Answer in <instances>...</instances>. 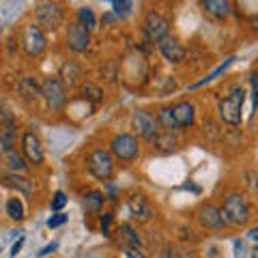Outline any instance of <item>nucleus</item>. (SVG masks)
Returning a JSON list of instances; mask_svg holds the SVG:
<instances>
[{
    "label": "nucleus",
    "mask_w": 258,
    "mask_h": 258,
    "mask_svg": "<svg viewBox=\"0 0 258 258\" xmlns=\"http://www.w3.org/2000/svg\"><path fill=\"white\" fill-rule=\"evenodd\" d=\"M78 22L82 24V26H86L88 30H93L97 26V18L95 13L88 9V7H82V9H78Z\"/></svg>",
    "instance_id": "c756f323"
},
{
    "label": "nucleus",
    "mask_w": 258,
    "mask_h": 258,
    "mask_svg": "<svg viewBox=\"0 0 258 258\" xmlns=\"http://www.w3.org/2000/svg\"><path fill=\"white\" fill-rule=\"evenodd\" d=\"M249 258H258V243L252 249H249Z\"/></svg>",
    "instance_id": "a19ab883"
},
{
    "label": "nucleus",
    "mask_w": 258,
    "mask_h": 258,
    "mask_svg": "<svg viewBox=\"0 0 258 258\" xmlns=\"http://www.w3.org/2000/svg\"><path fill=\"white\" fill-rule=\"evenodd\" d=\"M110 224H112V213H103V217H101V232L103 235H110Z\"/></svg>",
    "instance_id": "c9c22d12"
},
{
    "label": "nucleus",
    "mask_w": 258,
    "mask_h": 258,
    "mask_svg": "<svg viewBox=\"0 0 258 258\" xmlns=\"http://www.w3.org/2000/svg\"><path fill=\"white\" fill-rule=\"evenodd\" d=\"M103 203H106V194L93 189V191H88L86 196H84V203L82 205H84V211L86 213H99Z\"/></svg>",
    "instance_id": "4be33fe9"
},
{
    "label": "nucleus",
    "mask_w": 258,
    "mask_h": 258,
    "mask_svg": "<svg viewBox=\"0 0 258 258\" xmlns=\"http://www.w3.org/2000/svg\"><path fill=\"white\" fill-rule=\"evenodd\" d=\"M0 185L3 187H9V189H15L20 194H32V181L28 176L24 174H18V172H9L0 179Z\"/></svg>",
    "instance_id": "2eb2a0df"
},
{
    "label": "nucleus",
    "mask_w": 258,
    "mask_h": 258,
    "mask_svg": "<svg viewBox=\"0 0 258 258\" xmlns=\"http://www.w3.org/2000/svg\"><path fill=\"white\" fill-rule=\"evenodd\" d=\"M127 209H129V213H132L134 220H138V222H149L151 220V205H149V200L142 196V194H132V196L127 198Z\"/></svg>",
    "instance_id": "ddd939ff"
},
{
    "label": "nucleus",
    "mask_w": 258,
    "mask_h": 258,
    "mask_svg": "<svg viewBox=\"0 0 258 258\" xmlns=\"http://www.w3.org/2000/svg\"><path fill=\"white\" fill-rule=\"evenodd\" d=\"M64 222H67V215H64V213H56V215H52L50 220H47V226H50V228H58V226H62Z\"/></svg>",
    "instance_id": "72a5a7b5"
},
{
    "label": "nucleus",
    "mask_w": 258,
    "mask_h": 258,
    "mask_svg": "<svg viewBox=\"0 0 258 258\" xmlns=\"http://www.w3.org/2000/svg\"><path fill=\"white\" fill-rule=\"evenodd\" d=\"M172 112H174V118H176V125L179 127H191L194 125V106L189 101L174 103Z\"/></svg>",
    "instance_id": "aec40b11"
},
{
    "label": "nucleus",
    "mask_w": 258,
    "mask_h": 258,
    "mask_svg": "<svg viewBox=\"0 0 258 258\" xmlns=\"http://www.w3.org/2000/svg\"><path fill=\"white\" fill-rule=\"evenodd\" d=\"M22 245H24V235H20V239L11 245V256H18V252L22 249Z\"/></svg>",
    "instance_id": "4c0bfd02"
},
{
    "label": "nucleus",
    "mask_w": 258,
    "mask_h": 258,
    "mask_svg": "<svg viewBox=\"0 0 258 258\" xmlns=\"http://www.w3.org/2000/svg\"><path fill=\"white\" fill-rule=\"evenodd\" d=\"M22 151H24V157H26L30 164H43V147H41V140H39L37 134L26 132L22 136Z\"/></svg>",
    "instance_id": "9b49d317"
},
{
    "label": "nucleus",
    "mask_w": 258,
    "mask_h": 258,
    "mask_svg": "<svg viewBox=\"0 0 258 258\" xmlns=\"http://www.w3.org/2000/svg\"><path fill=\"white\" fill-rule=\"evenodd\" d=\"M58 78H60V82L64 86H78L80 84V80H82V69H80V64H76L74 60H67L60 67L58 71Z\"/></svg>",
    "instance_id": "dca6fc26"
},
{
    "label": "nucleus",
    "mask_w": 258,
    "mask_h": 258,
    "mask_svg": "<svg viewBox=\"0 0 258 258\" xmlns=\"http://www.w3.org/2000/svg\"><path fill=\"white\" fill-rule=\"evenodd\" d=\"M247 256V247H245V241L237 239L235 241V258H245Z\"/></svg>",
    "instance_id": "f704fd0d"
},
{
    "label": "nucleus",
    "mask_w": 258,
    "mask_h": 258,
    "mask_svg": "<svg viewBox=\"0 0 258 258\" xmlns=\"http://www.w3.org/2000/svg\"><path fill=\"white\" fill-rule=\"evenodd\" d=\"M80 95H82L86 101H91V103H99L103 99V91L93 82H86V84L80 86Z\"/></svg>",
    "instance_id": "393cba45"
},
{
    "label": "nucleus",
    "mask_w": 258,
    "mask_h": 258,
    "mask_svg": "<svg viewBox=\"0 0 258 258\" xmlns=\"http://www.w3.org/2000/svg\"><path fill=\"white\" fill-rule=\"evenodd\" d=\"M247 237H249V239H254L256 243H258V226H254V228H249V230H247Z\"/></svg>",
    "instance_id": "ea45409f"
},
{
    "label": "nucleus",
    "mask_w": 258,
    "mask_h": 258,
    "mask_svg": "<svg viewBox=\"0 0 258 258\" xmlns=\"http://www.w3.org/2000/svg\"><path fill=\"white\" fill-rule=\"evenodd\" d=\"M112 7H114L116 18H127L134 9V0H112Z\"/></svg>",
    "instance_id": "7c9ffc66"
},
{
    "label": "nucleus",
    "mask_w": 258,
    "mask_h": 258,
    "mask_svg": "<svg viewBox=\"0 0 258 258\" xmlns=\"http://www.w3.org/2000/svg\"><path fill=\"white\" fill-rule=\"evenodd\" d=\"M118 232L125 237V241H127V245H129V247H138V249H140L142 241H140V235H138V232L134 230V226H132V224H120Z\"/></svg>",
    "instance_id": "cd10ccee"
},
{
    "label": "nucleus",
    "mask_w": 258,
    "mask_h": 258,
    "mask_svg": "<svg viewBox=\"0 0 258 258\" xmlns=\"http://www.w3.org/2000/svg\"><path fill=\"white\" fill-rule=\"evenodd\" d=\"M24 5V0H5L3 5H0V22H9L13 20L15 15L20 13Z\"/></svg>",
    "instance_id": "b1692460"
},
{
    "label": "nucleus",
    "mask_w": 258,
    "mask_h": 258,
    "mask_svg": "<svg viewBox=\"0 0 258 258\" xmlns=\"http://www.w3.org/2000/svg\"><path fill=\"white\" fill-rule=\"evenodd\" d=\"M222 215H224V222L226 224H232V226H243L249 222V215H252V209H249V203L243 194H237L232 191L224 198V205H222Z\"/></svg>",
    "instance_id": "f03ea898"
},
{
    "label": "nucleus",
    "mask_w": 258,
    "mask_h": 258,
    "mask_svg": "<svg viewBox=\"0 0 258 258\" xmlns=\"http://www.w3.org/2000/svg\"><path fill=\"white\" fill-rule=\"evenodd\" d=\"M200 5H203V9L207 13H211L213 18H217V20H224V18H228V15L232 13L230 0H200Z\"/></svg>",
    "instance_id": "a211bd4d"
},
{
    "label": "nucleus",
    "mask_w": 258,
    "mask_h": 258,
    "mask_svg": "<svg viewBox=\"0 0 258 258\" xmlns=\"http://www.w3.org/2000/svg\"><path fill=\"white\" fill-rule=\"evenodd\" d=\"M168 30H170V22H168L164 15L151 11L147 18H144V35H147L149 41L159 43L161 39L168 35Z\"/></svg>",
    "instance_id": "9d476101"
},
{
    "label": "nucleus",
    "mask_w": 258,
    "mask_h": 258,
    "mask_svg": "<svg viewBox=\"0 0 258 258\" xmlns=\"http://www.w3.org/2000/svg\"><path fill=\"white\" fill-rule=\"evenodd\" d=\"M5 166L9 168L11 172H18V174H24L28 170V164L18 151H7L5 153Z\"/></svg>",
    "instance_id": "412c9836"
},
{
    "label": "nucleus",
    "mask_w": 258,
    "mask_h": 258,
    "mask_svg": "<svg viewBox=\"0 0 258 258\" xmlns=\"http://www.w3.org/2000/svg\"><path fill=\"white\" fill-rule=\"evenodd\" d=\"M110 151H112V157H116L120 161H134L140 155V144H138V138L132 134H118L112 138Z\"/></svg>",
    "instance_id": "0eeeda50"
},
{
    "label": "nucleus",
    "mask_w": 258,
    "mask_h": 258,
    "mask_svg": "<svg viewBox=\"0 0 258 258\" xmlns=\"http://www.w3.org/2000/svg\"><path fill=\"white\" fill-rule=\"evenodd\" d=\"M157 123H159V127H164V132H170V134L174 132V129H179V125H176V118H174V112H172V106L159 108Z\"/></svg>",
    "instance_id": "5701e85b"
},
{
    "label": "nucleus",
    "mask_w": 258,
    "mask_h": 258,
    "mask_svg": "<svg viewBox=\"0 0 258 258\" xmlns=\"http://www.w3.org/2000/svg\"><path fill=\"white\" fill-rule=\"evenodd\" d=\"M125 256H127V258H147L138 247H127V249H125Z\"/></svg>",
    "instance_id": "e433bc0d"
},
{
    "label": "nucleus",
    "mask_w": 258,
    "mask_h": 258,
    "mask_svg": "<svg viewBox=\"0 0 258 258\" xmlns=\"http://www.w3.org/2000/svg\"><path fill=\"white\" fill-rule=\"evenodd\" d=\"M41 97L50 110H60L67 103V86L60 82V78L47 76L41 82Z\"/></svg>",
    "instance_id": "423d86ee"
},
{
    "label": "nucleus",
    "mask_w": 258,
    "mask_h": 258,
    "mask_svg": "<svg viewBox=\"0 0 258 258\" xmlns=\"http://www.w3.org/2000/svg\"><path fill=\"white\" fill-rule=\"evenodd\" d=\"M249 84H252V95H254V108H258V74L252 71L249 74Z\"/></svg>",
    "instance_id": "473e14b6"
},
{
    "label": "nucleus",
    "mask_w": 258,
    "mask_h": 258,
    "mask_svg": "<svg viewBox=\"0 0 258 258\" xmlns=\"http://www.w3.org/2000/svg\"><path fill=\"white\" fill-rule=\"evenodd\" d=\"M86 166H88V172L99 181H108L114 174V157H112L110 151H103V149H95L88 153Z\"/></svg>",
    "instance_id": "7ed1b4c3"
},
{
    "label": "nucleus",
    "mask_w": 258,
    "mask_h": 258,
    "mask_svg": "<svg viewBox=\"0 0 258 258\" xmlns=\"http://www.w3.org/2000/svg\"><path fill=\"white\" fill-rule=\"evenodd\" d=\"M243 103H245V88L243 86H232L230 93L217 103L220 118L230 127L241 125V120H243Z\"/></svg>",
    "instance_id": "f257e3e1"
},
{
    "label": "nucleus",
    "mask_w": 258,
    "mask_h": 258,
    "mask_svg": "<svg viewBox=\"0 0 258 258\" xmlns=\"http://www.w3.org/2000/svg\"><path fill=\"white\" fill-rule=\"evenodd\" d=\"M153 144L157 147L159 153H172L176 149V140H174V136L170 132H164V134H159L155 140H153Z\"/></svg>",
    "instance_id": "a878e982"
},
{
    "label": "nucleus",
    "mask_w": 258,
    "mask_h": 258,
    "mask_svg": "<svg viewBox=\"0 0 258 258\" xmlns=\"http://www.w3.org/2000/svg\"><path fill=\"white\" fill-rule=\"evenodd\" d=\"M20 43H22V50L26 52L30 58H35V56H41L45 52V32L43 28L39 26V24H26L22 30V37H20Z\"/></svg>",
    "instance_id": "20e7f679"
},
{
    "label": "nucleus",
    "mask_w": 258,
    "mask_h": 258,
    "mask_svg": "<svg viewBox=\"0 0 258 258\" xmlns=\"http://www.w3.org/2000/svg\"><path fill=\"white\" fill-rule=\"evenodd\" d=\"M159 47V54L164 56L168 62H181L185 58V47L181 45V41L172 35H166L161 41L157 43Z\"/></svg>",
    "instance_id": "f8f14e48"
},
{
    "label": "nucleus",
    "mask_w": 258,
    "mask_h": 258,
    "mask_svg": "<svg viewBox=\"0 0 258 258\" xmlns=\"http://www.w3.org/2000/svg\"><path fill=\"white\" fill-rule=\"evenodd\" d=\"M7 215L15 222H22L24 220V205L20 198H9L7 200Z\"/></svg>",
    "instance_id": "c85d7f7f"
},
{
    "label": "nucleus",
    "mask_w": 258,
    "mask_h": 258,
    "mask_svg": "<svg viewBox=\"0 0 258 258\" xmlns=\"http://www.w3.org/2000/svg\"><path fill=\"white\" fill-rule=\"evenodd\" d=\"M91 45V30L82 26L80 22H74L67 26V47L76 54H82Z\"/></svg>",
    "instance_id": "1a4fd4ad"
},
{
    "label": "nucleus",
    "mask_w": 258,
    "mask_h": 258,
    "mask_svg": "<svg viewBox=\"0 0 258 258\" xmlns=\"http://www.w3.org/2000/svg\"><path fill=\"white\" fill-rule=\"evenodd\" d=\"M64 205H67V196H64L62 191H56L54 198H52V203H50V209H52V211H60Z\"/></svg>",
    "instance_id": "2f4dec72"
},
{
    "label": "nucleus",
    "mask_w": 258,
    "mask_h": 258,
    "mask_svg": "<svg viewBox=\"0 0 258 258\" xmlns=\"http://www.w3.org/2000/svg\"><path fill=\"white\" fill-rule=\"evenodd\" d=\"M15 138H18V132H15V120H3L0 123V149L5 153L13 151L15 147Z\"/></svg>",
    "instance_id": "6ab92c4d"
},
{
    "label": "nucleus",
    "mask_w": 258,
    "mask_h": 258,
    "mask_svg": "<svg viewBox=\"0 0 258 258\" xmlns=\"http://www.w3.org/2000/svg\"><path fill=\"white\" fill-rule=\"evenodd\" d=\"M132 125L138 132V136H142L144 140L153 142L159 136V123L157 116H153L149 110H136L132 116Z\"/></svg>",
    "instance_id": "6e6552de"
},
{
    "label": "nucleus",
    "mask_w": 258,
    "mask_h": 258,
    "mask_svg": "<svg viewBox=\"0 0 258 258\" xmlns=\"http://www.w3.org/2000/svg\"><path fill=\"white\" fill-rule=\"evenodd\" d=\"M198 220H200V224H203L207 230H220L222 226L226 224L224 215H222V209L215 207V205H205L198 211Z\"/></svg>",
    "instance_id": "4468645a"
},
{
    "label": "nucleus",
    "mask_w": 258,
    "mask_h": 258,
    "mask_svg": "<svg viewBox=\"0 0 258 258\" xmlns=\"http://www.w3.org/2000/svg\"><path fill=\"white\" fill-rule=\"evenodd\" d=\"M37 24L45 30H56L62 24V9L56 0H39L35 5Z\"/></svg>",
    "instance_id": "39448f33"
},
{
    "label": "nucleus",
    "mask_w": 258,
    "mask_h": 258,
    "mask_svg": "<svg viewBox=\"0 0 258 258\" xmlns=\"http://www.w3.org/2000/svg\"><path fill=\"white\" fill-rule=\"evenodd\" d=\"M18 93L24 101H37L39 97H41V84H37L35 78L26 76L18 82Z\"/></svg>",
    "instance_id": "f3484780"
},
{
    "label": "nucleus",
    "mask_w": 258,
    "mask_h": 258,
    "mask_svg": "<svg viewBox=\"0 0 258 258\" xmlns=\"http://www.w3.org/2000/svg\"><path fill=\"white\" fill-rule=\"evenodd\" d=\"M232 62H235V56H230V58H228V60H224V62L220 64V67H215V69H213V71H211V74H209L207 78H203V80H198V82H194V84H191L189 88H191V91H194V88H200V86H203V84H207V82H211V80H215V78H217V76H220V74H224V71H226V69H228V67H230V64H232Z\"/></svg>",
    "instance_id": "bb28decb"
},
{
    "label": "nucleus",
    "mask_w": 258,
    "mask_h": 258,
    "mask_svg": "<svg viewBox=\"0 0 258 258\" xmlns=\"http://www.w3.org/2000/svg\"><path fill=\"white\" fill-rule=\"evenodd\" d=\"M103 3H112V0H103Z\"/></svg>",
    "instance_id": "79ce46f5"
},
{
    "label": "nucleus",
    "mask_w": 258,
    "mask_h": 258,
    "mask_svg": "<svg viewBox=\"0 0 258 258\" xmlns=\"http://www.w3.org/2000/svg\"><path fill=\"white\" fill-rule=\"evenodd\" d=\"M58 247V243H56V241H52V243H47L41 252H39V256H45V254H50V252H54V249Z\"/></svg>",
    "instance_id": "58836bf2"
}]
</instances>
